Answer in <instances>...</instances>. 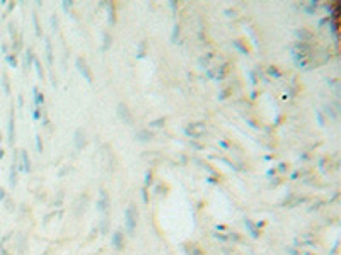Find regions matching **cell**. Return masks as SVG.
Instances as JSON below:
<instances>
[{"instance_id": "cell-1", "label": "cell", "mask_w": 341, "mask_h": 255, "mask_svg": "<svg viewBox=\"0 0 341 255\" xmlns=\"http://www.w3.org/2000/svg\"><path fill=\"white\" fill-rule=\"evenodd\" d=\"M136 223H138V211H136L135 204H130L128 208L125 209V226H126L128 235H132V237L135 235Z\"/></svg>"}, {"instance_id": "cell-2", "label": "cell", "mask_w": 341, "mask_h": 255, "mask_svg": "<svg viewBox=\"0 0 341 255\" xmlns=\"http://www.w3.org/2000/svg\"><path fill=\"white\" fill-rule=\"evenodd\" d=\"M116 112H118V117L123 121V124L133 126V114H132V111L128 109V106H126L125 102H120V104L116 106Z\"/></svg>"}, {"instance_id": "cell-3", "label": "cell", "mask_w": 341, "mask_h": 255, "mask_svg": "<svg viewBox=\"0 0 341 255\" xmlns=\"http://www.w3.org/2000/svg\"><path fill=\"white\" fill-rule=\"evenodd\" d=\"M75 66H77L79 73H80V75L84 76L85 80H87V84H91V85H92V82H94V76H92V72H91V68H89L87 61H85V60L82 58V56H79V58L75 60Z\"/></svg>"}, {"instance_id": "cell-4", "label": "cell", "mask_w": 341, "mask_h": 255, "mask_svg": "<svg viewBox=\"0 0 341 255\" xmlns=\"http://www.w3.org/2000/svg\"><path fill=\"white\" fill-rule=\"evenodd\" d=\"M19 158H21L19 168H21L22 172H27V174H29V172H31V158H29V155H27L26 150H21V153H19Z\"/></svg>"}, {"instance_id": "cell-5", "label": "cell", "mask_w": 341, "mask_h": 255, "mask_svg": "<svg viewBox=\"0 0 341 255\" xmlns=\"http://www.w3.org/2000/svg\"><path fill=\"white\" fill-rule=\"evenodd\" d=\"M108 208H109V197H108L106 190H101L99 192V199H97V209H99L101 213H106Z\"/></svg>"}, {"instance_id": "cell-6", "label": "cell", "mask_w": 341, "mask_h": 255, "mask_svg": "<svg viewBox=\"0 0 341 255\" xmlns=\"http://www.w3.org/2000/svg\"><path fill=\"white\" fill-rule=\"evenodd\" d=\"M135 138H136V141H140V143H148L152 138H154V133H152L150 129H138V131L135 133Z\"/></svg>"}, {"instance_id": "cell-7", "label": "cell", "mask_w": 341, "mask_h": 255, "mask_svg": "<svg viewBox=\"0 0 341 255\" xmlns=\"http://www.w3.org/2000/svg\"><path fill=\"white\" fill-rule=\"evenodd\" d=\"M17 165H19L17 155H14V162H12V167H10V175H9L10 187H15V184H17Z\"/></svg>"}, {"instance_id": "cell-8", "label": "cell", "mask_w": 341, "mask_h": 255, "mask_svg": "<svg viewBox=\"0 0 341 255\" xmlns=\"http://www.w3.org/2000/svg\"><path fill=\"white\" fill-rule=\"evenodd\" d=\"M7 129H9V143L14 145V141H15V117H14V112H10V116H9Z\"/></svg>"}, {"instance_id": "cell-9", "label": "cell", "mask_w": 341, "mask_h": 255, "mask_svg": "<svg viewBox=\"0 0 341 255\" xmlns=\"http://www.w3.org/2000/svg\"><path fill=\"white\" fill-rule=\"evenodd\" d=\"M111 243L116 250H123L125 248V238H123V233L121 231H116V233L111 237Z\"/></svg>"}, {"instance_id": "cell-10", "label": "cell", "mask_w": 341, "mask_h": 255, "mask_svg": "<svg viewBox=\"0 0 341 255\" xmlns=\"http://www.w3.org/2000/svg\"><path fill=\"white\" fill-rule=\"evenodd\" d=\"M75 148L77 150H82L85 146V135H84V131H82V129H77V131H75Z\"/></svg>"}, {"instance_id": "cell-11", "label": "cell", "mask_w": 341, "mask_h": 255, "mask_svg": "<svg viewBox=\"0 0 341 255\" xmlns=\"http://www.w3.org/2000/svg\"><path fill=\"white\" fill-rule=\"evenodd\" d=\"M44 49H46V61H48V65L51 66L53 65V51H51V41H50V37H46Z\"/></svg>"}, {"instance_id": "cell-12", "label": "cell", "mask_w": 341, "mask_h": 255, "mask_svg": "<svg viewBox=\"0 0 341 255\" xmlns=\"http://www.w3.org/2000/svg\"><path fill=\"white\" fill-rule=\"evenodd\" d=\"M33 95H34V104H36V107L43 106V102H44V95L39 94V90H38V87L33 88Z\"/></svg>"}, {"instance_id": "cell-13", "label": "cell", "mask_w": 341, "mask_h": 255, "mask_svg": "<svg viewBox=\"0 0 341 255\" xmlns=\"http://www.w3.org/2000/svg\"><path fill=\"white\" fill-rule=\"evenodd\" d=\"M31 61H34V55H33V49H31V48H27V51H26V58H24V66H26V70L29 68Z\"/></svg>"}, {"instance_id": "cell-14", "label": "cell", "mask_w": 341, "mask_h": 255, "mask_svg": "<svg viewBox=\"0 0 341 255\" xmlns=\"http://www.w3.org/2000/svg\"><path fill=\"white\" fill-rule=\"evenodd\" d=\"M232 44H234V46L237 48L239 51H241L242 55H249V49H247V46H244V44H242V41L235 39V41H232Z\"/></svg>"}, {"instance_id": "cell-15", "label": "cell", "mask_w": 341, "mask_h": 255, "mask_svg": "<svg viewBox=\"0 0 341 255\" xmlns=\"http://www.w3.org/2000/svg\"><path fill=\"white\" fill-rule=\"evenodd\" d=\"M244 225H246V226H247V230L251 231L253 238H258V237H259V235H258V231H256V228H254V225L251 223V219H247V218H246V219H244Z\"/></svg>"}, {"instance_id": "cell-16", "label": "cell", "mask_w": 341, "mask_h": 255, "mask_svg": "<svg viewBox=\"0 0 341 255\" xmlns=\"http://www.w3.org/2000/svg\"><path fill=\"white\" fill-rule=\"evenodd\" d=\"M2 82H4V92H5L7 95H10V84H9L7 73H4V75H2Z\"/></svg>"}, {"instance_id": "cell-17", "label": "cell", "mask_w": 341, "mask_h": 255, "mask_svg": "<svg viewBox=\"0 0 341 255\" xmlns=\"http://www.w3.org/2000/svg\"><path fill=\"white\" fill-rule=\"evenodd\" d=\"M179 34H181V27H179V24H176L173 27V34H171V41L173 43H176L177 41V37H179Z\"/></svg>"}, {"instance_id": "cell-18", "label": "cell", "mask_w": 341, "mask_h": 255, "mask_svg": "<svg viewBox=\"0 0 341 255\" xmlns=\"http://www.w3.org/2000/svg\"><path fill=\"white\" fill-rule=\"evenodd\" d=\"M150 128H162L165 124V117H159V119H154V121H150Z\"/></svg>"}, {"instance_id": "cell-19", "label": "cell", "mask_w": 341, "mask_h": 255, "mask_svg": "<svg viewBox=\"0 0 341 255\" xmlns=\"http://www.w3.org/2000/svg\"><path fill=\"white\" fill-rule=\"evenodd\" d=\"M34 66H36L38 76H39V78H43V76H44V72H43V66H41V61H39L38 58H34Z\"/></svg>"}, {"instance_id": "cell-20", "label": "cell", "mask_w": 341, "mask_h": 255, "mask_svg": "<svg viewBox=\"0 0 341 255\" xmlns=\"http://www.w3.org/2000/svg\"><path fill=\"white\" fill-rule=\"evenodd\" d=\"M108 9H109V17H108V21H109V24H114V22H116V15H114V4H109V5H108Z\"/></svg>"}, {"instance_id": "cell-21", "label": "cell", "mask_w": 341, "mask_h": 255, "mask_svg": "<svg viewBox=\"0 0 341 255\" xmlns=\"http://www.w3.org/2000/svg\"><path fill=\"white\" fill-rule=\"evenodd\" d=\"M212 58H213V55H212V53H208V55H205L203 58H200V60H198V65H200V66H206V65L210 63V60H212Z\"/></svg>"}, {"instance_id": "cell-22", "label": "cell", "mask_w": 341, "mask_h": 255, "mask_svg": "<svg viewBox=\"0 0 341 255\" xmlns=\"http://www.w3.org/2000/svg\"><path fill=\"white\" fill-rule=\"evenodd\" d=\"M297 36L300 37V39H312V34L309 33V31H305V29H298Z\"/></svg>"}, {"instance_id": "cell-23", "label": "cell", "mask_w": 341, "mask_h": 255, "mask_svg": "<svg viewBox=\"0 0 341 255\" xmlns=\"http://www.w3.org/2000/svg\"><path fill=\"white\" fill-rule=\"evenodd\" d=\"M268 75L275 76V78H280V76H282V72H278L276 66H270V68H268Z\"/></svg>"}, {"instance_id": "cell-24", "label": "cell", "mask_w": 341, "mask_h": 255, "mask_svg": "<svg viewBox=\"0 0 341 255\" xmlns=\"http://www.w3.org/2000/svg\"><path fill=\"white\" fill-rule=\"evenodd\" d=\"M33 24H34V31H36L38 36H41V27H39V22H38V15L33 14Z\"/></svg>"}, {"instance_id": "cell-25", "label": "cell", "mask_w": 341, "mask_h": 255, "mask_svg": "<svg viewBox=\"0 0 341 255\" xmlns=\"http://www.w3.org/2000/svg\"><path fill=\"white\" fill-rule=\"evenodd\" d=\"M5 60H7V63L12 66V68H15V66H17V60H15L14 55H7V56H5Z\"/></svg>"}, {"instance_id": "cell-26", "label": "cell", "mask_w": 341, "mask_h": 255, "mask_svg": "<svg viewBox=\"0 0 341 255\" xmlns=\"http://www.w3.org/2000/svg\"><path fill=\"white\" fill-rule=\"evenodd\" d=\"M136 56H138V58H143V56H145V43L138 44V53H136Z\"/></svg>"}, {"instance_id": "cell-27", "label": "cell", "mask_w": 341, "mask_h": 255, "mask_svg": "<svg viewBox=\"0 0 341 255\" xmlns=\"http://www.w3.org/2000/svg\"><path fill=\"white\" fill-rule=\"evenodd\" d=\"M72 5H74V2H72V0H63L62 7H63V10H67V12H68L70 9H72Z\"/></svg>"}, {"instance_id": "cell-28", "label": "cell", "mask_w": 341, "mask_h": 255, "mask_svg": "<svg viewBox=\"0 0 341 255\" xmlns=\"http://www.w3.org/2000/svg\"><path fill=\"white\" fill-rule=\"evenodd\" d=\"M33 119H34V121H39V119H41V109H39V107H34V111H33Z\"/></svg>"}, {"instance_id": "cell-29", "label": "cell", "mask_w": 341, "mask_h": 255, "mask_svg": "<svg viewBox=\"0 0 341 255\" xmlns=\"http://www.w3.org/2000/svg\"><path fill=\"white\" fill-rule=\"evenodd\" d=\"M36 148H38V151H43V141H41V136L39 135H36Z\"/></svg>"}, {"instance_id": "cell-30", "label": "cell", "mask_w": 341, "mask_h": 255, "mask_svg": "<svg viewBox=\"0 0 341 255\" xmlns=\"http://www.w3.org/2000/svg\"><path fill=\"white\" fill-rule=\"evenodd\" d=\"M315 117H317V124L319 126H324V117L321 114V111H315Z\"/></svg>"}, {"instance_id": "cell-31", "label": "cell", "mask_w": 341, "mask_h": 255, "mask_svg": "<svg viewBox=\"0 0 341 255\" xmlns=\"http://www.w3.org/2000/svg\"><path fill=\"white\" fill-rule=\"evenodd\" d=\"M324 109H326V114H329L331 117H336V112L333 111V107H331L329 104H326V106H324Z\"/></svg>"}, {"instance_id": "cell-32", "label": "cell", "mask_w": 341, "mask_h": 255, "mask_svg": "<svg viewBox=\"0 0 341 255\" xmlns=\"http://www.w3.org/2000/svg\"><path fill=\"white\" fill-rule=\"evenodd\" d=\"M150 182H152V172L147 170L145 172V186H150Z\"/></svg>"}, {"instance_id": "cell-33", "label": "cell", "mask_w": 341, "mask_h": 255, "mask_svg": "<svg viewBox=\"0 0 341 255\" xmlns=\"http://www.w3.org/2000/svg\"><path fill=\"white\" fill-rule=\"evenodd\" d=\"M111 44V36L104 34V44H103V49H108V46Z\"/></svg>"}, {"instance_id": "cell-34", "label": "cell", "mask_w": 341, "mask_h": 255, "mask_svg": "<svg viewBox=\"0 0 341 255\" xmlns=\"http://www.w3.org/2000/svg\"><path fill=\"white\" fill-rule=\"evenodd\" d=\"M51 26H53V29H58V17H56V14L51 15Z\"/></svg>"}, {"instance_id": "cell-35", "label": "cell", "mask_w": 341, "mask_h": 255, "mask_svg": "<svg viewBox=\"0 0 341 255\" xmlns=\"http://www.w3.org/2000/svg\"><path fill=\"white\" fill-rule=\"evenodd\" d=\"M229 94H230V90H229V88H225V90H222L220 94H218V99H220V100H224V99H227Z\"/></svg>"}, {"instance_id": "cell-36", "label": "cell", "mask_w": 341, "mask_h": 255, "mask_svg": "<svg viewBox=\"0 0 341 255\" xmlns=\"http://www.w3.org/2000/svg\"><path fill=\"white\" fill-rule=\"evenodd\" d=\"M142 197H143V202L147 204V202H148V192H147V187H143V190H142Z\"/></svg>"}, {"instance_id": "cell-37", "label": "cell", "mask_w": 341, "mask_h": 255, "mask_svg": "<svg viewBox=\"0 0 341 255\" xmlns=\"http://www.w3.org/2000/svg\"><path fill=\"white\" fill-rule=\"evenodd\" d=\"M225 15H227V17H235V10H230V9H225Z\"/></svg>"}, {"instance_id": "cell-38", "label": "cell", "mask_w": 341, "mask_h": 255, "mask_svg": "<svg viewBox=\"0 0 341 255\" xmlns=\"http://www.w3.org/2000/svg\"><path fill=\"white\" fill-rule=\"evenodd\" d=\"M249 78H251V84H253V85H256V84H258V80H256V75H254V72H249Z\"/></svg>"}, {"instance_id": "cell-39", "label": "cell", "mask_w": 341, "mask_h": 255, "mask_svg": "<svg viewBox=\"0 0 341 255\" xmlns=\"http://www.w3.org/2000/svg\"><path fill=\"white\" fill-rule=\"evenodd\" d=\"M9 31H10V36L15 37V27H14V24H12V22L9 24Z\"/></svg>"}, {"instance_id": "cell-40", "label": "cell", "mask_w": 341, "mask_h": 255, "mask_svg": "<svg viewBox=\"0 0 341 255\" xmlns=\"http://www.w3.org/2000/svg\"><path fill=\"white\" fill-rule=\"evenodd\" d=\"M191 146H193V148H198V150H201V148H203L201 145H198V143H194V141H191Z\"/></svg>"}, {"instance_id": "cell-41", "label": "cell", "mask_w": 341, "mask_h": 255, "mask_svg": "<svg viewBox=\"0 0 341 255\" xmlns=\"http://www.w3.org/2000/svg\"><path fill=\"white\" fill-rule=\"evenodd\" d=\"M17 102H19V106H22V104H24V99H22V95H19Z\"/></svg>"}, {"instance_id": "cell-42", "label": "cell", "mask_w": 341, "mask_h": 255, "mask_svg": "<svg viewBox=\"0 0 341 255\" xmlns=\"http://www.w3.org/2000/svg\"><path fill=\"white\" fill-rule=\"evenodd\" d=\"M171 9H174V10H176V9H177V4H176V2H174V0H173V2H171Z\"/></svg>"}, {"instance_id": "cell-43", "label": "cell", "mask_w": 341, "mask_h": 255, "mask_svg": "<svg viewBox=\"0 0 341 255\" xmlns=\"http://www.w3.org/2000/svg\"><path fill=\"white\" fill-rule=\"evenodd\" d=\"M220 145L224 146V148H229V143H227V141H220Z\"/></svg>"}, {"instance_id": "cell-44", "label": "cell", "mask_w": 341, "mask_h": 255, "mask_svg": "<svg viewBox=\"0 0 341 255\" xmlns=\"http://www.w3.org/2000/svg\"><path fill=\"white\" fill-rule=\"evenodd\" d=\"M2 158H4V150L0 148V160H2Z\"/></svg>"}, {"instance_id": "cell-45", "label": "cell", "mask_w": 341, "mask_h": 255, "mask_svg": "<svg viewBox=\"0 0 341 255\" xmlns=\"http://www.w3.org/2000/svg\"><path fill=\"white\" fill-rule=\"evenodd\" d=\"M0 199H4V189H0Z\"/></svg>"}, {"instance_id": "cell-46", "label": "cell", "mask_w": 341, "mask_h": 255, "mask_svg": "<svg viewBox=\"0 0 341 255\" xmlns=\"http://www.w3.org/2000/svg\"><path fill=\"white\" fill-rule=\"evenodd\" d=\"M0 141H2V133H0Z\"/></svg>"}, {"instance_id": "cell-47", "label": "cell", "mask_w": 341, "mask_h": 255, "mask_svg": "<svg viewBox=\"0 0 341 255\" xmlns=\"http://www.w3.org/2000/svg\"><path fill=\"white\" fill-rule=\"evenodd\" d=\"M305 255H311V253H305Z\"/></svg>"}]
</instances>
